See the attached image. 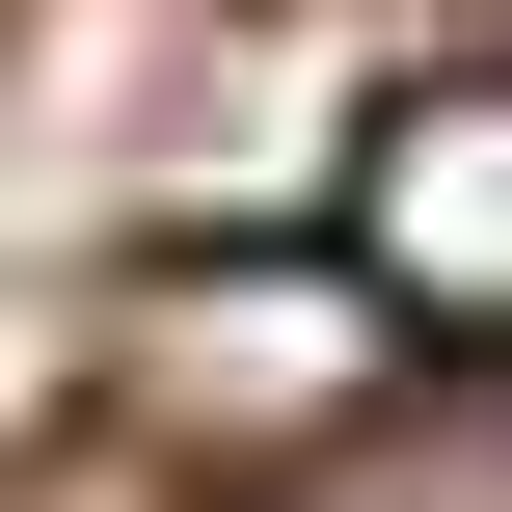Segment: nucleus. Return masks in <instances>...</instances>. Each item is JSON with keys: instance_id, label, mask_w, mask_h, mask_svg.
Returning a JSON list of instances; mask_svg holds the SVG:
<instances>
[{"instance_id": "f257e3e1", "label": "nucleus", "mask_w": 512, "mask_h": 512, "mask_svg": "<svg viewBox=\"0 0 512 512\" xmlns=\"http://www.w3.org/2000/svg\"><path fill=\"white\" fill-rule=\"evenodd\" d=\"M378 351H405L378 243H351V270H162V297H135V405L216 432V459H351Z\"/></svg>"}, {"instance_id": "f03ea898", "label": "nucleus", "mask_w": 512, "mask_h": 512, "mask_svg": "<svg viewBox=\"0 0 512 512\" xmlns=\"http://www.w3.org/2000/svg\"><path fill=\"white\" fill-rule=\"evenodd\" d=\"M351 243L405 324H512V81H405L351 162Z\"/></svg>"}, {"instance_id": "7ed1b4c3", "label": "nucleus", "mask_w": 512, "mask_h": 512, "mask_svg": "<svg viewBox=\"0 0 512 512\" xmlns=\"http://www.w3.org/2000/svg\"><path fill=\"white\" fill-rule=\"evenodd\" d=\"M378 512H512V378H486V432H459V459H378Z\"/></svg>"}]
</instances>
